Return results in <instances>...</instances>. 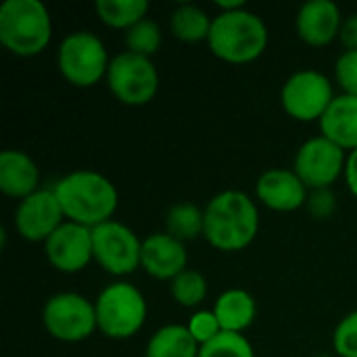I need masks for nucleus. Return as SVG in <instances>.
Instances as JSON below:
<instances>
[{
	"label": "nucleus",
	"instance_id": "5701e85b",
	"mask_svg": "<svg viewBox=\"0 0 357 357\" xmlns=\"http://www.w3.org/2000/svg\"><path fill=\"white\" fill-rule=\"evenodd\" d=\"M203 230H205V211L199 205L190 201H180L167 209L165 232L182 241L184 245L203 236Z\"/></svg>",
	"mask_w": 357,
	"mask_h": 357
},
{
	"label": "nucleus",
	"instance_id": "20e7f679",
	"mask_svg": "<svg viewBox=\"0 0 357 357\" xmlns=\"http://www.w3.org/2000/svg\"><path fill=\"white\" fill-rule=\"evenodd\" d=\"M52 40V17L42 0H4L0 44L15 56H38Z\"/></svg>",
	"mask_w": 357,
	"mask_h": 357
},
{
	"label": "nucleus",
	"instance_id": "473e14b6",
	"mask_svg": "<svg viewBox=\"0 0 357 357\" xmlns=\"http://www.w3.org/2000/svg\"><path fill=\"white\" fill-rule=\"evenodd\" d=\"M218 6V13H230V10H238V8H245V0H218L215 2Z\"/></svg>",
	"mask_w": 357,
	"mask_h": 357
},
{
	"label": "nucleus",
	"instance_id": "412c9836",
	"mask_svg": "<svg viewBox=\"0 0 357 357\" xmlns=\"http://www.w3.org/2000/svg\"><path fill=\"white\" fill-rule=\"evenodd\" d=\"M213 17L197 4H178L169 15V31L184 44L207 42Z\"/></svg>",
	"mask_w": 357,
	"mask_h": 357
},
{
	"label": "nucleus",
	"instance_id": "bb28decb",
	"mask_svg": "<svg viewBox=\"0 0 357 357\" xmlns=\"http://www.w3.org/2000/svg\"><path fill=\"white\" fill-rule=\"evenodd\" d=\"M333 347L339 357H357V310L341 318L333 333Z\"/></svg>",
	"mask_w": 357,
	"mask_h": 357
},
{
	"label": "nucleus",
	"instance_id": "7ed1b4c3",
	"mask_svg": "<svg viewBox=\"0 0 357 357\" xmlns=\"http://www.w3.org/2000/svg\"><path fill=\"white\" fill-rule=\"evenodd\" d=\"M270 42V31L266 21L245 8L218 13L211 23V31L207 38V46L224 63L230 65H249L257 61Z\"/></svg>",
	"mask_w": 357,
	"mask_h": 357
},
{
	"label": "nucleus",
	"instance_id": "dca6fc26",
	"mask_svg": "<svg viewBox=\"0 0 357 357\" xmlns=\"http://www.w3.org/2000/svg\"><path fill=\"white\" fill-rule=\"evenodd\" d=\"M140 268L155 280H174L188 270L186 245L167 232H153L142 238Z\"/></svg>",
	"mask_w": 357,
	"mask_h": 357
},
{
	"label": "nucleus",
	"instance_id": "39448f33",
	"mask_svg": "<svg viewBox=\"0 0 357 357\" xmlns=\"http://www.w3.org/2000/svg\"><path fill=\"white\" fill-rule=\"evenodd\" d=\"M94 307L100 335L113 341H126L138 335L149 316L144 295L128 280L107 284L94 299Z\"/></svg>",
	"mask_w": 357,
	"mask_h": 357
},
{
	"label": "nucleus",
	"instance_id": "c756f323",
	"mask_svg": "<svg viewBox=\"0 0 357 357\" xmlns=\"http://www.w3.org/2000/svg\"><path fill=\"white\" fill-rule=\"evenodd\" d=\"M305 207L312 213V218H316V220H328L337 211V195L333 192V188L310 190V197H307Z\"/></svg>",
	"mask_w": 357,
	"mask_h": 357
},
{
	"label": "nucleus",
	"instance_id": "6e6552de",
	"mask_svg": "<svg viewBox=\"0 0 357 357\" xmlns=\"http://www.w3.org/2000/svg\"><path fill=\"white\" fill-rule=\"evenodd\" d=\"M44 331L61 343H82L98 331L94 301L79 293H56L42 307Z\"/></svg>",
	"mask_w": 357,
	"mask_h": 357
},
{
	"label": "nucleus",
	"instance_id": "2eb2a0df",
	"mask_svg": "<svg viewBox=\"0 0 357 357\" xmlns=\"http://www.w3.org/2000/svg\"><path fill=\"white\" fill-rule=\"evenodd\" d=\"M343 13L333 0H310L295 15V31L312 48H324L339 40Z\"/></svg>",
	"mask_w": 357,
	"mask_h": 357
},
{
	"label": "nucleus",
	"instance_id": "2f4dec72",
	"mask_svg": "<svg viewBox=\"0 0 357 357\" xmlns=\"http://www.w3.org/2000/svg\"><path fill=\"white\" fill-rule=\"evenodd\" d=\"M349 192L357 199V149L347 155V165H345V176H343Z\"/></svg>",
	"mask_w": 357,
	"mask_h": 357
},
{
	"label": "nucleus",
	"instance_id": "c85d7f7f",
	"mask_svg": "<svg viewBox=\"0 0 357 357\" xmlns=\"http://www.w3.org/2000/svg\"><path fill=\"white\" fill-rule=\"evenodd\" d=\"M335 79L343 94L357 96V50H343L335 63Z\"/></svg>",
	"mask_w": 357,
	"mask_h": 357
},
{
	"label": "nucleus",
	"instance_id": "0eeeda50",
	"mask_svg": "<svg viewBox=\"0 0 357 357\" xmlns=\"http://www.w3.org/2000/svg\"><path fill=\"white\" fill-rule=\"evenodd\" d=\"M105 82L109 92L126 107H144L159 92V71L153 59L128 50L111 56Z\"/></svg>",
	"mask_w": 357,
	"mask_h": 357
},
{
	"label": "nucleus",
	"instance_id": "cd10ccee",
	"mask_svg": "<svg viewBox=\"0 0 357 357\" xmlns=\"http://www.w3.org/2000/svg\"><path fill=\"white\" fill-rule=\"evenodd\" d=\"M186 328H188V333L192 335V339H195L201 347L207 345L209 341H213V339L222 333V326H220V322H218L213 310H197V312L190 316Z\"/></svg>",
	"mask_w": 357,
	"mask_h": 357
},
{
	"label": "nucleus",
	"instance_id": "a211bd4d",
	"mask_svg": "<svg viewBox=\"0 0 357 357\" xmlns=\"http://www.w3.org/2000/svg\"><path fill=\"white\" fill-rule=\"evenodd\" d=\"M320 134L333 140L343 151L357 149V96L337 94L328 111L320 119Z\"/></svg>",
	"mask_w": 357,
	"mask_h": 357
},
{
	"label": "nucleus",
	"instance_id": "6ab92c4d",
	"mask_svg": "<svg viewBox=\"0 0 357 357\" xmlns=\"http://www.w3.org/2000/svg\"><path fill=\"white\" fill-rule=\"evenodd\" d=\"M213 314L222 326L224 333H238L245 335L247 328L255 322L257 316V303L255 297L245 289H228L224 291L215 303Z\"/></svg>",
	"mask_w": 357,
	"mask_h": 357
},
{
	"label": "nucleus",
	"instance_id": "423d86ee",
	"mask_svg": "<svg viewBox=\"0 0 357 357\" xmlns=\"http://www.w3.org/2000/svg\"><path fill=\"white\" fill-rule=\"evenodd\" d=\"M111 56L100 36L88 29L67 33L56 50L61 77L75 88H92L107 77Z\"/></svg>",
	"mask_w": 357,
	"mask_h": 357
},
{
	"label": "nucleus",
	"instance_id": "f8f14e48",
	"mask_svg": "<svg viewBox=\"0 0 357 357\" xmlns=\"http://www.w3.org/2000/svg\"><path fill=\"white\" fill-rule=\"evenodd\" d=\"M67 220L54 188H40L38 192L19 201L13 215L15 232L27 243H42V245Z\"/></svg>",
	"mask_w": 357,
	"mask_h": 357
},
{
	"label": "nucleus",
	"instance_id": "9b49d317",
	"mask_svg": "<svg viewBox=\"0 0 357 357\" xmlns=\"http://www.w3.org/2000/svg\"><path fill=\"white\" fill-rule=\"evenodd\" d=\"M347 155V151L337 146L326 136L318 134L297 149L293 172L301 178L307 190L333 188V184L345 176Z\"/></svg>",
	"mask_w": 357,
	"mask_h": 357
},
{
	"label": "nucleus",
	"instance_id": "4468645a",
	"mask_svg": "<svg viewBox=\"0 0 357 357\" xmlns=\"http://www.w3.org/2000/svg\"><path fill=\"white\" fill-rule=\"evenodd\" d=\"M310 197L307 186L293 169L274 167L264 172L255 182V199L278 213H293L305 207Z\"/></svg>",
	"mask_w": 357,
	"mask_h": 357
},
{
	"label": "nucleus",
	"instance_id": "f3484780",
	"mask_svg": "<svg viewBox=\"0 0 357 357\" xmlns=\"http://www.w3.org/2000/svg\"><path fill=\"white\" fill-rule=\"evenodd\" d=\"M0 190L17 201L40 190V167L25 151L6 149L0 153Z\"/></svg>",
	"mask_w": 357,
	"mask_h": 357
},
{
	"label": "nucleus",
	"instance_id": "7c9ffc66",
	"mask_svg": "<svg viewBox=\"0 0 357 357\" xmlns=\"http://www.w3.org/2000/svg\"><path fill=\"white\" fill-rule=\"evenodd\" d=\"M339 42L345 46V50H357V13H351L343 19Z\"/></svg>",
	"mask_w": 357,
	"mask_h": 357
},
{
	"label": "nucleus",
	"instance_id": "4be33fe9",
	"mask_svg": "<svg viewBox=\"0 0 357 357\" xmlns=\"http://www.w3.org/2000/svg\"><path fill=\"white\" fill-rule=\"evenodd\" d=\"M151 4L146 0H96L94 13L98 21L111 29L128 31L138 21L149 17Z\"/></svg>",
	"mask_w": 357,
	"mask_h": 357
},
{
	"label": "nucleus",
	"instance_id": "f03ea898",
	"mask_svg": "<svg viewBox=\"0 0 357 357\" xmlns=\"http://www.w3.org/2000/svg\"><path fill=\"white\" fill-rule=\"evenodd\" d=\"M52 188L63 207L65 220L86 228L111 222L119 207V192L115 184L92 169L71 172Z\"/></svg>",
	"mask_w": 357,
	"mask_h": 357
},
{
	"label": "nucleus",
	"instance_id": "393cba45",
	"mask_svg": "<svg viewBox=\"0 0 357 357\" xmlns=\"http://www.w3.org/2000/svg\"><path fill=\"white\" fill-rule=\"evenodd\" d=\"M207 280L201 272L197 270H184L182 274H178L172 282H169V293L174 297V301L180 305V307H186V310H195L199 307L205 297H207Z\"/></svg>",
	"mask_w": 357,
	"mask_h": 357
},
{
	"label": "nucleus",
	"instance_id": "ddd939ff",
	"mask_svg": "<svg viewBox=\"0 0 357 357\" xmlns=\"http://www.w3.org/2000/svg\"><path fill=\"white\" fill-rule=\"evenodd\" d=\"M44 255L48 264L63 274H77L94 261L92 228L65 222L46 243Z\"/></svg>",
	"mask_w": 357,
	"mask_h": 357
},
{
	"label": "nucleus",
	"instance_id": "1a4fd4ad",
	"mask_svg": "<svg viewBox=\"0 0 357 357\" xmlns=\"http://www.w3.org/2000/svg\"><path fill=\"white\" fill-rule=\"evenodd\" d=\"M335 96V86L328 75L316 69H301L284 82L280 90V105L295 121L320 123Z\"/></svg>",
	"mask_w": 357,
	"mask_h": 357
},
{
	"label": "nucleus",
	"instance_id": "b1692460",
	"mask_svg": "<svg viewBox=\"0 0 357 357\" xmlns=\"http://www.w3.org/2000/svg\"><path fill=\"white\" fill-rule=\"evenodd\" d=\"M123 42H126L128 52L153 59L159 52L161 44H163V31H161V27H159V23L155 19L146 17V19L138 21L134 27H130L126 31Z\"/></svg>",
	"mask_w": 357,
	"mask_h": 357
},
{
	"label": "nucleus",
	"instance_id": "a878e982",
	"mask_svg": "<svg viewBox=\"0 0 357 357\" xmlns=\"http://www.w3.org/2000/svg\"><path fill=\"white\" fill-rule=\"evenodd\" d=\"M199 357H255V349L245 335L222 331L213 341L201 347Z\"/></svg>",
	"mask_w": 357,
	"mask_h": 357
},
{
	"label": "nucleus",
	"instance_id": "aec40b11",
	"mask_svg": "<svg viewBox=\"0 0 357 357\" xmlns=\"http://www.w3.org/2000/svg\"><path fill=\"white\" fill-rule=\"evenodd\" d=\"M201 345L192 339L186 324H167L153 333L144 357H199Z\"/></svg>",
	"mask_w": 357,
	"mask_h": 357
},
{
	"label": "nucleus",
	"instance_id": "f257e3e1",
	"mask_svg": "<svg viewBox=\"0 0 357 357\" xmlns=\"http://www.w3.org/2000/svg\"><path fill=\"white\" fill-rule=\"evenodd\" d=\"M203 211V238L222 253H238L247 249L259 232L257 203L243 190L218 192L209 199Z\"/></svg>",
	"mask_w": 357,
	"mask_h": 357
},
{
	"label": "nucleus",
	"instance_id": "9d476101",
	"mask_svg": "<svg viewBox=\"0 0 357 357\" xmlns=\"http://www.w3.org/2000/svg\"><path fill=\"white\" fill-rule=\"evenodd\" d=\"M92 247L94 261L115 278L130 276L140 268L142 241L130 226L117 220L92 228Z\"/></svg>",
	"mask_w": 357,
	"mask_h": 357
}]
</instances>
